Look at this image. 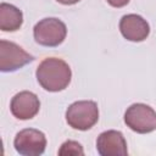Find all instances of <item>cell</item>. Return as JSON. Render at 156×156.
I'll list each match as a JSON object with an SVG mask.
<instances>
[{
	"label": "cell",
	"mask_w": 156,
	"mask_h": 156,
	"mask_svg": "<svg viewBox=\"0 0 156 156\" xmlns=\"http://www.w3.org/2000/svg\"><path fill=\"white\" fill-rule=\"evenodd\" d=\"M38 83L48 91H61L66 89L71 82L72 72L67 62L57 57L44 58L35 72Z\"/></svg>",
	"instance_id": "obj_1"
},
{
	"label": "cell",
	"mask_w": 156,
	"mask_h": 156,
	"mask_svg": "<svg viewBox=\"0 0 156 156\" xmlns=\"http://www.w3.org/2000/svg\"><path fill=\"white\" fill-rule=\"evenodd\" d=\"M99 119L98 104L91 100H82L71 104L66 111V121L69 127L78 130H88Z\"/></svg>",
	"instance_id": "obj_2"
},
{
	"label": "cell",
	"mask_w": 156,
	"mask_h": 156,
	"mask_svg": "<svg viewBox=\"0 0 156 156\" xmlns=\"http://www.w3.org/2000/svg\"><path fill=\"white\" fill-rule=\"evenodd\" d=\"M33 35L39 45L49 48L58 46L67 35V27L58 18H43L34 26Z\"/></svg>",
	"instance_id": "obj_3"
},
{
	"label": "cell",
	"mask_w": 156,
	"mask_h": 156,
	"mask_svg": "<svg viewBox=\"0 0 156 156\" xmlns=\"http://www.w3.org/2000/svg\"><path fill=\"white\" fill-rule=\"evenodd\" d=\"M124 122L132 130L146 134L156 130V112L145 104H133L124 113Z\"/></svg>",
	"instance_id": "obj_4"
},
{
	"label": "cell",
	"mask_w": 156,
	"mask_h": 156,
	"mask_svg": "<svg viewBox=\"0 0 156 156\" xmlns=\"http://www.w3.org/2000/svg\"><path fill=\"white\" fill-rule=\"evenodd\" d=\"M16 151L23 156H39L45 151L46 138L43 132L34 128H26L18 132L13 140Z\"/></svg>",
	"instance_id": "obj_5"
},
{
	"label": "cell",
	"mask_w": 156,
	"mask_h": 156,
	"mask_svg": "<svg viewBox=\"0 0 156 156\" xmlns=\"http://www.w3.org/2000/svg\"><path fill=\"white\" fill-rule=\"evenodd\" d=\"M32 61L33 56L20 45L7 40L0 41V69L2 72L17 71Z\"/></svg>",
	"instance_id": "obj_6"
},
{
	"label": "cell",
	"mask_w": 156,
	"mask_h": 156,
	"mask_svg": "<svg viewBox=\"0 0 156 156\" xmlns=\"http://www.w3.org/2000/svg\"><path fill=\"white\" fill-rule=\"evenodd\" d=\"M40 108V101L38 96L28 90L17 93L10 104L11 113L18 119H30L33 118Z\"/></svg>",
	"instance_id": "obj_7"
},
{
	"label": "cell",
	"mask_w": 156,
	"mask_h": 156,
	"mask_svg": "<svg viewBox=\"0 0 156 156\" xmlns=\"http://www.w3.org/2000/svg\"><path fill=\"white\" fill-rule=\"evenodd\" d=\"M96 150L101 156H126L128 154L123 134L113 129L102 132L98 136Z\"/></svg>",
	"instance_id": "obj_8"
},
{
	"label": "cell",
	"mask_w": 156,
	"mask_h": 156,
	"mask_svg": "<svg viewBox=\"0 0 156 156\" xmlns=\"http://www.w3.org/2000/svg\"><path fill=\"white\" fill-rule=\"evenodd\" d=\"M119 30L129 41H143L150 33L149 23L139 15H124L119 21Z\"/></svg>",
	"instance_id": "obj_9"
},
{
	"label": "cell",
	"mask_w": 156,
	"mask_h": 156,
	"mask_svg": "<svg viewBox=\"0 0 156 156\" xmlns=\"http://www.w3.org/2000/svg\"><path fill=\"white\" fill-rule=\"evenodd\" d=\"M23 22V16L16 6L1 2L0 4V28L4 32H15L20 29Z\"/></svg>",
	"instance_id": "obj_10"
},
{
	"label": "cell",
	"mask_w": 156,
	"mask_h": 156,
	"mask_svg": "<svg viewBox=\"0 0 156 156\" xmlns=\"http://www.w3.org/2000/svg\"><path fill=\"white\" fill-rule=\"evenodd\" d=\"M84 151H83V147L82 145L78 143V141H74V140H67L65 141L60 150H58V155L63 156V155H73V156H77V155H83Z\"/></svg>",
	"instance_id": "obj_11"
},
{
	"label": "cell",
	"mask_w": 156,
	"mask_h": 156,
	"mask_svg": "<svg viewBox=\"0 0 156 156\" xmlns=\"http://www.w3.org/2000/svg\"><path fill=\"white\" fill-rule=\"evenodd\" d=\"M107 2L113 7H123L129 2V0H107Z\"/></svg>",
	"instance_id": "obj_12"
},
{
	"label": "cell",
	"mask_w": 156,
	"mask_h": 156,
	"mask_svg": "<svg viewBox=\"0 0 156 156\" xmlns=\"http://www.w3.org/2000/svg\"><path fill=\"white\" fill-rule=\"evenodd\" d=\"M57 1L63 5H73V4H77L79 0H57Z\"/></svg>",
	"instance_id": "obj_13"
}]
</instances>
